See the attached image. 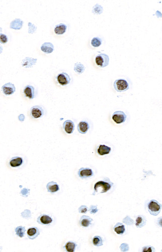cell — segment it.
Instances as JSON below:
<instances>
[{
    "mask_svg": "<svg viewBox=\"0 0 162 252\" xmlns=\"http://www.w3.org/2000/svg\"><path fill=\"white\" fill-rule=\"evenodd\" d=\"M148 209L149 213L154 216H157L160 213L162 206L158 201L152 200L148 204Z\"/></svg>",
    "mask_w": 162,
    "mask_h": 252,
    "instance_id": "1",
    "label": "cell"
},
{
    "mask_svg": "<svg viewBox=\"0 0 162 252\" xmlns=\"http://www.w3.org/2000/svg\"><path fill=\"white\" fill-rule=\"evenodd\" d=\"M45 110L43 107L39 105H35L30 108L29 111V116L33 119H38L43 116Z\"/></svg>",
    "mask_w": 162,
    "mask_h": 252,
    "instance_id": "2",
    "label": "cell"
},
{
    "mask_svg": "<svg viewBox=\"0 0 162 252\" xmlns=\"http://www.w3.org/2000/svg\"><path fill=\"white\" fill-rule=\"evenodd\" d=\"M114 88L117 92H123L129 89V84L125 79H118L114 82Z\"/></svg>",
    "mask_w": 162,
    "mask_h": 252,
    "instance_id": "3",
    "label": "cell"
},
{
    "mask_svg": "<svg viewBox=\"0 0 162 252\" xmlns=\"http://www.w3.org/2000/svg\"><path fill=\"white\" fill-rule=\"evenodd\" d=\"M111 187L108 183L103 181H98L94 185V191L97 193H105L110 190Z\"/></svg>",
    "mask_w": 162,
    "mask_h": 252,
    "instance_id": "4",
    "label": "cell"
},
{
    "mask_svg": "<svg viewBox=\"0 0 162 252\" xmlns=\"http://www.w3.org/2000/svg\"><path fill=\"white\" fill-rule=\"evenodd\" d=\"M97 65L100 67H107L109 63L108 55L105 54H99L97 55L95 59Z\"/></svg>",
    "mask_w": 162,
    "mask_h": 252,
    "instance_id": "5",
    "label": "cell"
},
{
    "mask_svg": "<svg viewBox=\"0 0 162 252\" xmlns=\"http://www.w3.org/2000/svg\"><path fill=\"white\" fill-rule=\"evenodd\" d=\"M56 81L59 84L64 86L69 84L71 82V78L66 72H62L56 76Z\"/></svg>",
    "mask_w": 162,
    "mask_h": 252,
    "instance_id": "6",
    "label": "cell"
},
{
    "mask_svg": "<svg viewBox=\"0 0 162 252\" xmlns=\"http://www.w3.org/2000/svg\"><path fill=\"white\" fill-rule=\"evenodd\" d=\"M127 116L124 112L117 111L113 114L112 118L113 120L117 124H121L125 121Z\"/></svg>",
    "mask_w": 162,
    "mask_h": 252,
    "instance_id": "7",
    "label": "cell"
},
{
    "mask_svg": "<svg viewBox=\"0 0 162 252\" xmlns=\"http://www.w3.org/2000/svg\"><path fill=\"white\" fill-rule=\"evenodd\" d=\"M2 91L5 96H9L14 93L16 91V87L14 84L12 83H8L2 87Z\"/></svg>",
    "mask_w": 162,
    "mask_h": 252,
    "instance_id": "8",
    "label": "cell"
},
{
    "mask_svg": "<svg viewBox=\"0 0 162 252\" xmlns=\"http://www.w3.org/2000/svg\"><path fill=\"white\" fill-rule=\"evenodd\" d=\"M23 93L25 97L30 100L34 99L36 96L35 88L30 85H27L25 87L23 91Z\"/></svg>",
    "mask_w": 162,
    "mask_h": 252,
    "instance_id": "9",
    "label": "cell"
},
{
    "mask_svg": "<svg viewBox=\"0 0 162 252\" xmlns=\"http://www.w3.org/2000/svg\"><path fill=\"white\" fill-rule=\"evenodd\" d=\"M78 175L81 178H87L93 176V171L89 168H81L79 170Z\"/></svg>",
    "mask_w": 162,
    "mask_h": 252,
    "instance_id": "10",
    "label": "cell"
},
{
    "mask_svg": "<svg viewBox=\"0 0 162 252\" xmlns=\"http://www.w3.org/2000/svg\"><path fill=\"white\" fill-rule=\"evenodd\" d=\"M75 124L72 121L67 120L63 122V128L67 134H71L75 130Z\"/></svg>",
    "mask_w": 162,
    "mask_h": 252,
    "instance_id": "11",
    "label": "cell"
},
{
    "mask_svg": "<svg viewBox=\"0 0 162 252\" xmlns=\"http://www.w3.org/2000/svg\"><path fill=\"white\" fill-rule=\"evenodd\" d=\"M89 128V125L87 122L82 121L79 123L77 126V129L79 132L81 134H85Z\"/></svg>",
    "mask_w": 162,
    "mask_h": 252,
    "instance_id": "12",
    "label": "cell"
},
{
    "mask_svg": "<svg viewBox=\"0 0 162 252\" xmlns=\"http://www.w3.org/2000/svg\"><path fill=\"white\" fill-rule=\"evenodd\" d=\"M37 221L38 223L43 225H48L52 222V218L47 215H41L38 218Z\"/></svg>",
    "mask_w": 162,
    "mask_h": 252,
    "instance_id": "13",
    "label": "cell"
},
{
    "mask_svg": "<svg viewBox=\"0 0 162 252\" xmlns=\"http://www.w3.org/2000/svg\"><path fill=\"white\" fill-rule=\"evenodd\" d=\"M23 159L20 157L12 158L9 162L10 165L12 167H18L22 165Z\"/></svg>",
    "mask_w": 162,
    "mask_h": 252,
    "instance_id": "14",
    "label": "cell"
},
{
    "mask_svg": "<svg viewBox=\"0 0 162 252\" xmlns=\"http://www.w3.org/2000/svg\"><path fill=\"white\" fill-rule=\"evenodd\" d=\"M67 30V26L64 24H59L55 26L54 31L57 35H62L66 33Z\"/></svg>",
    "mask_w": 162,
    "mask_h": 252,
    "instance_id": "15",
    "label": "cell"
},
{
    "mask_svg": "<svg viewBox=\"0 0 162 252\" xmlns=\"http://www.w3.org/2000/svg\"><path fill=\"white\" fill-rule=\"evenodd\" d=\"M39 234V230L36 227H31L28 229L27 235L28 238L30 239H34L37 238Z\"/></svg>",
    "mask_w": 162,
    "mask_h": 252,
    "instance_id": "16",
    "label": "cell"
},
{
    "mask_svg": "<svg viewBox=\"0 0 162 252\" xmlns=\"http://www.w3.org/2000/svg\"><path fill=\"white\" fill-rule=\"evenodd\" d=\"M41 50L46 54H51L54 51V45L50 43H45L41 47Z\"/></svg>",
    "mask_w": 162,
    "mask_h": 252,
    "instance_id": "17",
    "label": "cell"
},
{
    "mask_svg": "<svg viewBox=\"0 0 162 252\" xmlns=\"http://www.w3.org/2000/svg\"><path fill=\"white\" fill-rule=\"evenodd\" d=\"M93 221V220L90 217L84 215L81 217L80 220V224L84 227H88Z\"/></svg>",
    "mask_w": 162,
    "mask_h": 252,
    "instance_id": "18",
    "label": "cell"
},
{
    "mask_svg": "<svg viewBox=\"0 0 162 252\" xmlns=\"http://www.w3.org/2000/svg\"><path fill=\"white\" fill-rule=\"evenodd\" d=\"M110 151H111L110 147L105 145H100L97 149V153L99 155L102 156L109 153Z\"/></svg>",
    "mask_w": 162,
    "mask_h": 252,
    "instance_id": "19",
    "label": "cell"
},
{
    "mask_svg": "<svg viewBox=\"0 0 162 252\" xmlns=\"http://www.w3.org/2000/svg\"><path fill=\"white\" fill-rule=\"evenodd\" d=\"M47 188L48 192L51 193H55L59 190V186L56 182L52 181L48 183L47 185Z\"/></svg>",
    "mask_w": 162,
    "mask_h": 252,
    "instance_id": "20",
    "label": "cell"
},
{
    "mask_svg": "<svg viewBox=\"0 0 162 252\" xmlns=\"http://www.w3.org/2000/svg\"><path fill=\"white\" fill-rule=\"evenodd\" d=\"M146 218L143 215H139L137 217L136 219V227L138 228H142L145 226L146 224Z\"/></svg>",
    "mask_w": 162,
    "mask_h": 252,
    "instance_id": "21",
    "label": "cell"
},
{
    "mask_svg": "<svg viewBox=\"0 0 162 252\" xmlns=\"http://www.w3.org/2000/svg\"><path fill=\"white\" fill-rule=\"evenodd\" d=\"M114 230L117 234L121 235V234H123L125 232V226L123 224L121 223H118L114 227Z\"/></svg>",
    "mask_w": 162,
    "mask_h": 252,
    "instance_id": "22",
    "label": "cell"
},
{
    "mask_svg": "<svg viewBox=\"0 0 162 252\" xmlns=\"http://www.w3.org/2000/svg\"><path fill=\"white\" fill-rule=\"evenodd\" d=\"M15 232H16V235L20 237V238H22L25 236L26 229L24 227L19 226L16 228L15 229Z\"/></svg>",
    "mask_w": 162,
    "mask_h": 252,
    "instance_id": "23",
    "label": "cell"
},
{
    "mask_svg": "<svg viewBox=\"0 0 162 252\" xmlns=\"http://www.w3.org/2000/svg\"><path fill=\"white\" fill-rule=\"evenodd\" d=\"M76 246L75 243L72 242H68L66 244L65 248L67 252H73L75 251Z\"/></svg>",
    "mask_w": 162,
    "mask_h": 252,
    "instance_id": "24",
    "label": "cell"
},
{
    "mask_svg": "<svg viewBox=\"0 0 162 252\" xmlns=\"http://www.w3.org/2000/svg\"><path fill=\"white\" fill-rule=\"evenodd\" d=\"M102 41L98 37H94L92 39L91 42L92 46L94 47H98L102 44Z\"/></svg>",
    "mask_w": 162,
    "mask_h": 252,
    "instance_id": "25",
    "label": "cell"
},
{
    "mask_svg": "<svg viewBox=\"0 0 162 252\" xmlns=\"http://www.w3.org/2000/svg\"><path fill=\"white\" fill-rule=\"evenodd\" d=\"M74 70L75 72H77V74H81L84 71L85 67L83 64L78 63L75 64Z\"/></svg>",
    "mask_w": 162,
    "mask_h": 252,
    "instance_id": "26",
    "label": "cell"
},
{
    "mask_svg": "<svg viewBox=\"0 0 162 252\" xmlns=\"http://www.w3.org/2000/svg\"><path fill=\"white\" fill-rule=\"evenodd\" d=\"M93 244L94 246L97 247H99L103 245V241H102V238L100 237L97 236L94 237L93 239Z\"/></svg>",
    "mask_w": 162,
    "mask_h": 252,
    "instance_id": "27",
    "label": "cell"
},
{
    "mask_svg": "<svg viewBox=\"0 0 162 252\" xmlns=\"http://www.w3.org/2000/svg\"><path fill=\"white\" fill-rule=\"evenodd\" d=\"M8 37L4 34H0V43H6L8 42Z\"/></svg>",
    "mask_w": 162,
    "mask_h": 252,
    "instance_id": "28",
    "label": "cell"
},
{
    "mask_svg": "<svg viewBox=\"0 0 162 252\" xmlns=\"http://www.w3.org/2000/svg\"><path fill=\"white\" fill-rule=\"evenodd\" d=\"M143 252H154L155 248L152 246H145L143 248Z\"/></svg>",
    "mask_w": 162,
    "mask_h": 252,
    "instance_id": "29",
    "label": "cell"
},
{
    "mask_svg": "<svg viewBox=\"0 0 162 252\" xmlns=\"http://www.w3.org/2000/svg\"><path fill=\"white\" fill-rule=\"evenodd\" d=\"M79 212L81 213H86L88 211V208L86 206H81L79 208Z\"/></svg>",
    "mask_w": 162,
    "mask_h": 252,
    "instance_id": "30",
    "label": "cell"
},
{
    "mask_svg": "<svg viewBox=\"0 0 162 252\" xmlns=\"http://www.w3.org/2000/svg\"><path fill=\"white\" fill-rule=\"evenodd\" d=\"M89 211L91 214H95L98 211V209L97 208L96 206H91L90 207Z\"/></svg>",
    "mask_w": 162,
    "mask_h": 252,
    "instance_id": "31",
    "label": "cell"
}]
</instances>
